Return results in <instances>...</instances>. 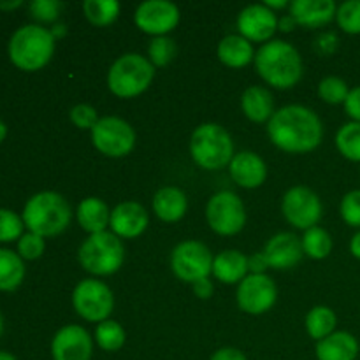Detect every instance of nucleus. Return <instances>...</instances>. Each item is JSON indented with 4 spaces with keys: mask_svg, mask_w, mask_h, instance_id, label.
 <instances>
[{
    "mask_svg": "<svg viewBox=\"0 0 360 360\" xmlns=\"http://www.w3.org/2000/svg\"><path fill=\"white\" fill-rule=\"evenodd\" d=\"M274 146L288 153H306L319 148L323 127L316 112L304 105H285L274 112L267 125Z\"/></svg>",
    "mask_w": 360,
    "mask_h": 360,
    "instance_id": "obj_1",
    "label": "nucleus"
},
{
    "mask_svg": "<svg viewBox=\"0 0 360 360\" xmlns=\"http://www.w3.org/2000/svg\"><path fill=\"white\" fill-rule=\"evenodd\" d=\"M255 67L267 84L280 90L292 88L302 76L301 55L285 41L266 42L255 55Z\"/></svg>",
    "mask_w": 360,
    "mask_h": 360,
    "instance_id": "obj_2",
    "label": "nucleus"
},
{
    "mask_svg": "<svg viewBox=\"0 0 360 360\" xmlns=\"http://www.w3.org/2000/svg\"><path fill=\"white\" fill-rule=\"evenodd\" d=\"M23 224L41 238L62 234L70 221V206L56 192H39L28 199L23 210Z\"/></svg>",
    "mask_w": 360,
    "mask_h": 360,
    "instance_id": "obj_3",
    "label": "nucleus"
},
{
    "mask_svg": "<svg viewBox=\"0 0 360 360\" xmlns=\"http://www.w3.org/2000/svg\"><path fill=\"white\" fill-rule=\"evenodd\" d=\"M55 41L48 28H42L41 25H25L14 32L9 41L7 49L11 62L27 72L42 69L51 60Z\"/></svg>",
    "mask_w": 360,
    "mask_h": 360,
    "instance_id": "obj_4",
    "label": "nucleus"
},
{
    "mask_svg": "<svg viewBox=\"0 0 360 360\" xmlns=\"http://www.w3.org/2000/svg\"><path fill=\"white\" fill-rule=\"evenodd\" d=\"M190 153L200 167L217 171L231 164L234 158V144L224 127L218 123H204L193 130L190 139Z\"/></svg>",
    "mask_w": 360,
    "mask_h": 360,
    "instance_id": "obj_5",
    "label": "nucleus"
},
{
    "mask_svg": "<svg viewBox=\"0 0 360 360\" xmlns=\"http://www.w3.org/2000/svg\"><path fill=\"white\" fill-rule=\"evenodd\" d=\"M153 63L137 53H127L111 65L108 86L116 97L132 98L143 94L153 81Z\"/></svg>",
    "mask_w": 360,
    "mask_h": 360,
    "instance_id": "obj_6",
    "label": "nucleus"
},
{
    "mask_svg": "<svg viewBox=\"0 0 360 360\" xmlns=\"http://www.w3.org/2000/svg\"><path fill=\"white\" fill-rule=\"evenodd\" d=\"M125 260V248L122 239L112 232H97L81 245L79 262L88 273L97 276H109L122 267Z\"/></svg>",
    "mask_w": 360,
    "mask_h": 360,
    "instance_id": "obj_7",
    "label": "nucleus"
},
{
    "mask_svg": "<svg viewBox=\"0 0 360 360\" xmlns=\"http://www.w3.org/2000/svg\"><path fill=\"white\" fill-rule=\"evenodd\" d=\"M91 141H94V146L105 157L120 158L134 150L136 132L125 120L105 116L98 120L97 125L91 129Z\"/></svg>",
    "mask_w": 360,
    "mask_h": 360,
    "instance_id": "obj_8",
    "label": "nucleus"
},
{
    "mask_svg": "<svg viewBox=\"0 0 360 360\" xmlns=\"http://www.w3.org/2000/svg\"><path fill=\"white\" fill-rule=\"evenodd\" d=\"M213 255L199 241H183L171 255V266L176 276L186 283H195L213 273Z\"/></svg>",
    "mask_w": 360,
    "mask_h": 360,
    "instance_id": "obj_9",
    "label": "nucleus"
},
{
    "mask_svg": "<svg viewBox=\"0 0 360 360\" xmlns=\"http://www.w3.org/2000/svg\"><path fill=\"white\" fill-rule=\"evenodd\" d=\"M72 304L77 315L88 322H104L111 315L115 299L108 285L97 280H83L72 294Z\"/></svg>",
    "mask_w": 360,
    "mask_h": 360,
    "instance_id": "obj_10",
    "label": "nucleus"
},
{
    "mask_svg": "<svg viewBox=\"0 0 360 360\" xmlns=\"http://www.w3.org/2000/svg\"><path fill=\"white\" fill-rule=\"evenodd\" d=\"M206 218L210 227L220 236H234L245 227L246 213L241 199L234 192L214 193L206 207Z\"/></svg>",
    "mask_w": 360,
    "mask_h": 360,
    "instance_id": "obj_11",
    "label": "nucleus"
},
{
    "mask_svg": "<svg viewBox=\"0 0 360 360\" xmlns=\"http://www.w3.org/2000/svg\"><path fill=\"white\" fill-rule=\"evenodd\" d=\"M281 211L288 224L308 231V229L316 227L322 218V202L319 195L308 186H294L283 195Z\"/></svg>",
    "mask_w": 360,
    "mask_h": 360,
    "instance_id": "obj_12",
    "label": "nucleus"
},
{
    "mask_svg": "<svg viewBox=\"0 0 360 360\" xmlns=\"http://www.w3.org/2000/svg\"><path fill=\"white\" fill-rule=\"evenodd\" d=\"M278 297L274 281L267 274H250L238 287L239 308L250 315H262L269 311Z\"/></svg>",
    "mask_w": 360,
    "mask_h": 360,
    "instance_id": "obj_13",
    "label": "nucleus"
},
{
    "mask_svg": "<svg viewBox=\"0 0 360 360\" xmlns=\"http://www.w3.org/2000/svg\"><path fill=\"white\" fill-rule=\"evenodd\" d=\"M134 21L146 34L162 37L179 23V9L167 0H148L137 7Z\"/></svg>",
    "mask_w": 360,
    "mask_h": 360,
    "instance_id": "obj_14",
    "label": "nucleus"
},
{
    "mask_svg": "<svg viewBox=\"0 0 360 360\" xmlns=\"http://www.w3.org/2000/svg\"><path fill=\"white\" fill-rule=\"evenodd\" d=\"M91 350L90 334L79 326L62 327L53 338V360H90Z\"/></svg>",
    "mask_w": 360,
    "mask_h": 360,
    "instance_id": "obj_15",
    "label": "nucleus"
},
{
    "mask_svg": "<svg viewBox=\"0 0 360 360\" xmlns=\"http://www.w3.org/2000/svg\"><path fill=\"white\" fill-rule=\"evenodd\" d=\"M238 28L248 41H267L276 32L278 18L274 11L267 9L264 4H253L241 11L238 16Z\"/></svg>",
    "mask_w": 360,
    "mask_h": 360,
    "instance_id": "obj_16",
    "label": "nucleus"
},
{
    "mask_svg": "<svg viewBox=\"0 0 360 360\" xmlns=\"http://www.w3.org/2000/svg\"><path fill=\"white\" fill-rule=\"evenodd\" d=\"M302 241L295 234L290 232H280V234L273 236L269 243L266 245L264 255H266L269 267L273 269H290L299 260L302 259Z\"/></svg>",
    "mask_w": 360,
    "mask_h": 360,
    "instance_id": "obj_17",
    "label": "nucleus"
},
{
    "mask_svg": "<svg viewBox=\"0 0 360 360\" xmlns=\"http://www.w3.org/2000/svg\"><path fill=\"white\" fill-rule=\"evenodd\" d=\"M146 210L137 202H122L112 210L111 213V231L118 238L132 239L143 234L148 227Z\"/></svg>",
    "mask_w": 360,
    "mask_h": 360,
    "instance_id": "obj_18",
    "label": "nucleus"
},
{
    "mask_svg": "<svg viewBox=\"0 0 360 360\" xmlns=\"http://www.w3.org/2000/svg\"><path fill=\"white\" fill-rule=\"evenodd\" d=\"M231 176L243 188H257L267 178L266 162L253 151H241L231 160Z\"/></svg>",
    "mask_w": 360,
    "mask_h": 360,
    "instance_id": "obj_19",
    "label": "nucleus"
},
{
    "mask_svg": "<svg viewBox=\"0 0 360 360\" xmlns=\"http://www.w3.org/2000/svg\"><path fill=\"white\" fill-rule=\"evenodd\" d=\"M336 13L333 0H294L290 4V16L306 28L323 27L336 18Z\"/></svg>",
    "mask_w": 360,
    "mask_h": 360,
    "instance_id": "obj_20",
    "label": "nucleus"
},
{
    "mask_svg": "<svg viewBox=\"0 0 360 360\" xmlns=\"http://www.w3.org/2000/svg\"><path fill=\"white\" fill-rule=\"evenodd\" d=\"M357 355V340L345 330H336L326 340L316 343V359L319 360H355Z\"/></svg>",
    "mask_w": 360,
    "mask_h": 360,
    "instance_id": "obj_21",
    "label": "nucleus"
},
{
    "mask_svg": "<svg viewBox=\"0 0 360 360\" xmlns=\"http://www.w3.org/2000/svg\"><path fill=\"white\" fill-rule=\"evenodd\" d=\"M186 207H188L186 195L176 186H165L153 197L155 214L164 221L181 220L186 213Z\"/></svg>",
    "mask_w": 360,
    "mask_h": 360,
    "instance_id": "obj_22",
    "label": "nucleus"
},
{
    "mask_svg": "<svg viewBox=\"0 0 360 360\" xmlns=\"http://www.w3.org/2000/svg\"><path fill=\"white\" fill-rule=\"evenodd\" d=\"M248 273V259L238 250H225L213 260V274L224 283L243 281Z\"/></svg>",
    "mask_w": 360,
    "mask_h": 360,
    "instance_id": "obj_23",
    "label": "nucleus"
},
{
    "mask_svg": "<svg viewBox=\"0 0 360 360\" xmlns=\"http://www.w3.org/2000/svg\"><path fill=\"white\" fill-rule=\"evenodd\" d=\"M218 58L225 65L241 69L255 58V53H253V46L248 39H245L243 35H227L218 44Z\"/></svg>",
    "mask_w": 360,
    "mask_h": 360,
    "instance_id": "obj_24",
    "label": "nucleus"
},
{
    "mask_svg": "<svg viewBox=\"0 0 360 360\" xmlns=\"http://www.w3.org/2000/svg\"><path fill=\"white\" fill-rule=\"evenodd\" d=\"M241 108L246 118L255 123H264L274 115L273 95L264 86H250L241 97Z\"/></svg>",
    "mask_w": 360,
    "mask_h": 360,
    "instance_id": "obj_25",
    "label": "nucleus"
},
{
    "mask_svg": "<svg viewBox=\"0 0 360 360\" xmlns=\"http://www.w3.org/2000/svg\"><path fill=\"white\" fill-rule=\"evenodd\" d=\"M77 221L81 229L90 234L104 232L105 227L111 221V213L105 202H102L97 197H88L77 206Z\"/></svg>",
    "mask_w": 360,
    "mask_h": 360,
    "instance_id": "obj_26",
    "label": "nucleus"
},
{
    "mask_svg": "<svg viewBox=\"0 0 360 360\" xmlns=\"http://www.w3.org/2000/svg\"><path fill=\"white\" fill-rule=\"evenodd\" d=\"M25 278L23 259L11 250L0 248V290H16Z\"/></svg>",
    "mask_w": 360,
    "mask_h": 360,
    "instance_id": "obj_27",
    "label": "nucleus"
},
{
    "mask_svg": "<svg viewBox=\"0 0 360 360\" xmlns=\"http://www.w3.org/2000/svg\"><path fill=\"white\" fill-rule=\"evenodd\" d=\"M336 313L327 306H316L306 316V329H308L309 336L316 341H322L330 336L336 329Z\"/></svg>",
    "mask_w": 360,
    "mask_h": 360,
    "instance_id": "obj_28",
    "label": "nucleus"
},
{
    "mask_svg": "<svg viewBox=\"0 0 360 360\" xmlns=\"http://www.w3.org/2000/svg\"><path fill=\"white\" fill-rule=\"evenodd\" d=\"M301 241L306 255L315 260L326 259L333 252V238L329 236V232L320 227L308 229Z\"/></svg>",
    "mask_w": 360,
    "mask_h": 360,
    "instance_id": "obj_29",
    "label": "nucleus"
},
{
    "mask_svg": "<svg viewBox=\"0 0 360 360\" xmlns=\"http://www.w3.org/2000/svg\"><path fill=\"white\" fill-rule=\"evenodd\" d=\"M84 16L97 27L111 25L120 14V4L116 0H86L83 4Z\"/></svg>",
    "mask_w": 360,
    "mask_h": 360,
    "instance_id": "obj_30",
    "label": "nucleus"
},
{
    "mask_svg": "<svg viewBox=\"0 0 360 360\" xmlns=\"http://www.w3.org/2000/svg\"><path fill=\"white\" fill-rule=\"evenodd\" d=\"M336 146L345 158L360 162V123L350 122L341 127L336 136Z\"/></svg>",
    "mask_w": 360,
    "mask_h": 360,
    "instance_id": "obj_31",
    "label": "nucleus"
},
{
    "mask_svg": "<svg viewBox=\"0 0 360 360\" xmlns=\"http://www.w3.org/2000/svg\"><path fill=\"white\" fill-rule=\"evenodd\" d=\"M97 345L105 352H116L125 345V330L115 320H104L95 329Z\"/></svg>",
    "mask_w": 360,
    "mask_h": 360,
    "instance_id": "obj_32",
    "label": "nucleus"
},
{
    "mask_svg": "<svg viewBox=\"0 0 360 360\" xmlns=\"http://www.w3.org/2000/svg\"><path fill=\"white\" fill-rule=\"evenodd\" d=\"M348 94V84L345 83L341 77L329 76L326 79L320 81L319 84V95L322 101H326L327 104H345Z\"/></svg>",
    "mask_w": 360,
    "mask_h": 360,
    "instance_id": "obj_33",
    "label": "nucleus"
},
{
    "mask_svg": "<svg viewBox=\"0 0 360 360\" xmlns=\"http://www.w3.org/2000/svg\"><path fill=\"white\" fill-rule=\"evenodd\" d=\"M338 25L347 34H360V0H348L338 7Z\"/></svg>",
    "mask_w": 360,
    "mask_h": 360,
    "instance_id": "obj_34",
    "label": "nucleus"
},
{
    "mask_svg": "<svg viewBox=\"0 0 360 360\" xmlns=\"http://www.w3.org/2000/svg\"><path fill=\"white\" fill-rule=\"evenodd\" d=\"M23 218L14 211L0 207V243H11L23 236Z\"/></svg>",
    "mask_w": 360,
    "mask_h": 360,
    "instance_id": "obj_35",
    "label": "nucleus"
},
{
    "mask_svg": "<svg viewBox=\"0 0 360 360\" xmlns=\"http://www.w3.org/2000/svg\"><path fill=\"white\" fill-rule=\"evenodd\" d=\"M148 53H150V58L153 65L164 67L176 56V44L172 39L165 37V35H162V37H155L153 41L150 42Z\"/></svg>",
    "mask_w": 360,
    "mask_h": 360,
    "instance_id": "obj_36",
    "label": "nucleus"
},
{
    "mask_svg": "<svg viewBox=\"0 0 360 360\" xmlns=\"http://www.w3.org/2000/svg\"><path fill=\"white\" fill-rule=\"evenodd\" d=\"M44 252V238L34 234V232H27L18 241V255L25 260H35L42 255Z\"/></svg>",
    "mask_w": 360,
    "mask_h": 360,
    "instance_id": "obj_37",
    "label": "nucleus"
},
{
    "mask_svg": "<svg viewBox=\"0 0 360 360\" xmlns=\"http://www.w3.org/2000/svg\"><path fill=\"white\" fill-rule=\"evenodd\" d=\"M341 217L350 227L360 229V190H352L343 197Z\"/></svg>",
    "mask_w": 360,
    "mask_h": 360,
    "instance_id": "obj_38",
    "label": "nucleus"
},
{
    "mask_svg": "<svg viewBox=\"0 0 360 360\" xmlns=\"http://www.w3.org/2000/svg\"><path fill=\"white\" fill-rule=\"evenodd\" d=\"M60 7H62V4L56 2V0H34L30 4V13L37 21L51 23L58 18Z\"/></svg>",
    "mask_w": 360,
    "mask_h": 360,
    "instance_id": "obj_39",
    "label": "nucleus"
},
{
    "mask_svg": "<svg viewBox=\"0 0 360 360\" xmlns=\"http://www.w3.org/2000/svg\"><path fill=\"white\" fill-rule=\"evenodd\" d=\"M70 120H72V123L77 127V129L91 130L95 125H97L98 116H97V111H95V108H91V105L77 104L76 108H72V111H70Z\"/></svg>",
    "mask_w": 360,
    "mask_h": 360,
    "instance_id": "obj_40",
    "label": "nucleus"
},
{
    "mask_svg": "<svg viewBox=\"0 0 360 360\" xmlns=\"http://www.w3.org/2000/svg\"><path fill=\"white\" fill-rule=\"evenodd\" d=\"M345 111H347V115L354 122L360 123V86H355L350 90L347 101H345Z\"/></svg>",
    "mask_w": 360,
    "mask_h": 360,
    "instance_id": "obj_41",
    "label": "nucleus"
},
{
    "mask_svg": "<svg viewBox=\"0 0 360 360\" xmlns=\"http://www.w3.org/2000/svg\"><path fill=\"white\" fill-rule=\"evenodd\" d=\"M267 267H269V262H267L264 252L255 253L248 259V271H252V274H264Z\"/></svg>",
    "mask_w": 360,
    "mask_h": 360,
    "instance_id": "obj_42",
    "label": "nucleus"
},
{
    "mask_svg": "<svg viewBox=\"0 0 360 360\" xmlns=\"http://www.w3.org/2000/svg\"><path fill=\"white\" fill-rule=\"evenodd\" d=\"M192 288H193V294H195L199 299H210L211 295H213V283H211L207 278L192 283Z\"/></svg>",
    "mask_w": 360,
    "mask_h": 360,
    "instance_id": "obj_43",
    "label": "nucleus"
},
{
    "mask_svg": "<svg viewBox=\"0 0 360 360\" xmlns=\"http://www.w3.org/2000/svg\"><path fill=\"white\" fill-rule=\"evenodd\" d=\"M319 48L323 55H330L338 48V37L334 34H323L319 37Z\"/></svg>",
    "mask_w": 360,
    "mask_h": 360,
    "instance_id": "obj_44",
    "label": "nucleus"
},
{
    "mask_svg": "<svg viewBox=\"0 0 360 360\" xmlns=\"http://www.w3.org/2000/svg\"><path fill=\"white\" fill-rule=\"evenodd\" d=\"M210 360H246V357L236 348H221V350L214 352Z\"/></svg>",
    "mask_w": 360,
    "mask_h": 360,
    "instance_id": "obj_45",
    "label": "nucleus"
},
{
    "mask_svg": "<svg viewBox=\"0 0 360 360\" xmlns=\"http://www.w3.org/2000/svg\"><path fill=\"white\" fill-rule=\"evenodd\" d=\"M295 25L297 23H295V20L290 16V14H285L283 18L278 20V27H280L281 32H292L295 28Z\"/></svg>",
    "mask_w": 360,
    "mask_h": 360,
    "instance_id": "obj_46",
    "label": "nucleus"
},
{
    "mask_svg": "<svg viewBox=\"0 0 360 360\" xmlns=\"http://www.w3.org/2000/svg\"><path fill=\"white\" fill-rule=\"evenodd\" d=\"M350 252H352V255L355 257V259L360 260V231L357 232V234L354 236V238H352V241H350Z\"/></svg>",
    "mask_w": 360,
    "mask_h": 360,
    "instance_id": "obj_47",
    "label": "nucleus"
},
{
    "mask_svg": "<svg viewBox=\"0 0 360 360\" xmlns=\"http://www.w3.org/2000/svg\"><path fill=\"white\" fill-rule=\"evenodd\" d=\"M264 6L267 7V9H283V7H287V6H290V4L287 2V0H280V2H274V0H266V2H264Z\"/></svg>",
    "mask_w": 360,
    "mask_h": 360,
    "instance_id": "obj_48",
    "label": "nucleus"
},
{
    "mask_svg": "<svg viewBox=\"0 0 360 360\" xmlns=\"http://www.w3.org/2000/svg\"><path fill=\"white\" fill-rule=\"evenodd\" d=\"M21 0H14V2H0V9L2 11H11V9H16V7L21 6Z\"/></svg>",
    "mask_w": 360,
    "mask_h": 360,
    "instance_id": "obj_49",
    "label": "nucleus"
},
{
    "mask_svg": "<svg viewBox=\"0 0 360 360\" xmlns=\"http://www.w3.org/2000/svg\"><path fill=\"white\" fill-rule=\"evenodd\" d=\"M53 37H62V35H65V27L63 25H55V28L51 30Z\"/></svg>",
    "mask_w": 360,
    "mask_h": 360,
    "instance_id": "obj_50",
    "label": "nucleus"
},
{
    "mask_svg": "<svg viewBox=\"0 0 360 360\" xmlns=\"http://www.w3.org/2000/svg\"><path fill=\"white\" fill-rule=\"evenodd\" d=\"M6 136H7V127H6V123H4L2 120H0V143H2V141L6 139Z\"/></svg>",
    "mask_w": 360,
    "mask_h": 360,
    "instance_id": "obj_51",
    "label": "nucleus"
},
{
    "mask_svg": "<svg viewBox=\"0 0 360 360\" xmlns=\"http://www.w3.org/2000/svg\"><path fill=\"white\" fill-rule=\"evenodd\" d=\"M0 360H18L13 354L9 352H0Z\"/></svg>",
    "mask_w": 360,
    "mask_h": 360,
    "instance_id": "obj_52",
    "label": "nucleus"
},
{
    "mask_svg": "<svg viewBox=\"0 0 360 360\" xmlns=\"http://www.w3.org/2000/svg\"><path fill=\"white\" fill-rule=\"evenodd\" d=\"M2 333H4V319L2 315H0V336H2Z\"/></svg>",
    "mask_w": 360,
    "mask_h": 360,
    "instance_id": "obj_53",
    "label": "nucleus"
}]
</instances>
